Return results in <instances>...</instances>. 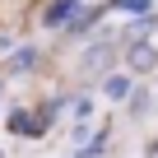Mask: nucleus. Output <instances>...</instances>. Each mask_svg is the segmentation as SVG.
Wrapping results in <instances>:
<instances>
[{"label":"nucleus","mask_w":158,"mask_h":158,"mask_svg":"<svg viewBox=\"0 0 158 158\" xmlns=\"http://www.w3.org/2000/svg\"><path fill=\"white\" fill-rule=\"evenodd\" d=\"M74 5H79V0H60L56 10H47V23H60V19H65V14L74 10Z\"/></svg>","instance_id":"f257e3e1"}]
</instances>
